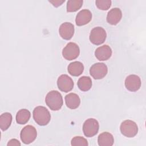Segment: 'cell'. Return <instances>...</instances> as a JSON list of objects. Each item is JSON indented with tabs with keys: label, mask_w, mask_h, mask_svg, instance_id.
I'll return each mask as SVG.
<instances>
[{
	"label": "cell",
	"mask_w": 146,
	"mask_h": 146,
	"mask_svg": "<svg viewBox=\"0 0 146 146\" xmlns=\"http://www.w3.org/2000/svg\"><path fill=\"white\" fill-rule=\"evenodd\" d=\"M96 6L98 9L102 10H107L111 6V1L110 0H97L95 1Z\"/></svg>",
	"instance_id": "obj_23"
},
{
	"label": "cell",
	"mask_w": 146,
	"mask_h": 146,
	"mask_svg": "<svg viewBox=\"0 0 146 146\" xmlns=\"http://www.w3.org/2000/svg\"><path fill=\"white\" fill-rule=\"evenodd\" d=\"M33 118L38 125L44 126L50 122L51 115L46 107L43 106H37L33 111Z\"/></svg>",
	"instance_id": "obj_2"
},
{
	"label": "cell",
	"mask_w": 146,
	"mask_h": 146,
	"mask_svg": "<svg viewBox=\"0 0 146 146\" xmlns=\"http://www.w3.org/2000/svg\"><path fill=\"white\" fill-rule=\"evenodd\" d=\"M120 129L121 134L127 137H133L138 132V127L136 123L131 120L123 121L120 124Z\"/></svg>",
	"instance_id": "obj_3"
},
{
	"label": "cell",
	"mask_w": 146,
	"mask_h": 146,
	"mask_svg": "<svg viewBox=\"0 0 146 146\" xmlns=\"http://www.w3.org/2000/svg\"><path fill=\"white\" fill-rule=\"evenodd\" d=\"M98 143L100 146H112L114 143V138L110 132H104L98 136Z\"/></svg>",
	"instance_id": "obj_16"
},
{
	"label": "cell",
	"mask_w": 146,
	"mask_h": 146,
	"mask_svg": "<svg viewBox=\"0 0 146 146\" xmlns=\"http://www.w3.org/2000/svg\"><path fill=\"white\" fill-rule=\"evenodd\" d=\"M78 88L82 91H87L92 87V80L89 76H83L80 77L77 83Z\"/></svg>",
	"instance_id": "obj_19"
},
{
	"label": "cell",
	"mask_w": 146,
	"mask_h": 146,
	"mask_svg": "<svg viewBox=\"0 0 146 146\" xmlns=\"http://www.w3.org/2000/svg\"><path fill=\"white\" fill-rule=\"evenodd\" d=\"M37 136V131L35 128L31 125L25 126L21 130L20 137L22 141L25 144H29L33 142Z\"/></svg>",
	"instance_id": "obj_5"
},
{
	"label": "cell",
	"mask_w": 146,
	"mask_h": 146,
	"mask_svg": "<svg viewBox=\"0 0 146 146\" xmlns=\"http://www.w3.org/2000/svg\"><path fill=\"white\" fill-rule=\"evenodd\" d=\"M111 48L107 45H103L98 47L95 51L96 58L100 61H104L110 59L112 55Z\"/></svg>",
	"instance_id": "obj_12"
},
{
	"label": "cell",
	"mask_w": 146,
	"mask_h": 146,
	"mask_svg": "<svg viewBox=\"0 0 146 146\" xmlns=\"http://www.w3.org/2000/svg\"><path fill=\"white\" fill-rule=\"evenodd\" d=\"M66 104L70 109L77 108L80 103L79 96L75 93H70L65 96Z\"/></svg>",
	"instance_id": "obj_15"
},
{
	"label": "cell",
	"mask_w": 146,
	"mask_h": 146,
	"mask_svg": "<svg viewBox=\"0 0 146 146\" xmlns=\"http://www.w3.org/2000/svg\"><path fill=\"white\" fill-rule=\"evenodd\" d=\"M50 3H51L55 7H58L60 6L63 2H64V1H49Z\"/></svg>",
	"instance_id": "obj_25"
},
{
	"label": "cell",
	"mask_w": 146,
	"mask_h": 146,
	"mask_svg": "<svg viewBox=\"0 0 146 146\" xmlns=\"http://www.w3.org/2000/svg\"><path fill=\"white\" fill-rule=\"evenodd\" d=\"M12 121V115L9 112H5L0 116V128L2 131L7 129Z\"/></svg>",
	"instance_id": "obj_20"
},
{
	"label": "cell",
	"mask_w": 146,
	"mask_h": 146,
	"mask_svg": "<svg viewBox=\"0 0 146 146\" xmlns=\"http://www.w3.org/2000/svg\"><path fill=\"white\" fill-rule=\"evenodd\" d=\"M57 86L59 90L62 92H68L74 87V82L71 78L66 74H62L57 80Z\"/></svg>",
	"instance_id": "obj_9"
},
{
	"label": "cell",
	"mask_w": 146,
	"mask_h": 146,
	"mask_svg": "<svg viewBox=\"0 0 146 146\" xmlns=\"http://www.w3.org/2000/svg\"><path fill=\"white\" fill-rule=\"evenodd\" d=\"M99 124L98 121L94 118L87 119L83 125V131L84 135L88 137H93L98 132Z\"/></svg>",
	"instance_id": "obj_4"
},
{
	"label": "cell",
	"mask_w": 146,
	"mask_h": 146,
	"mask_svg": "<svg viewBox=\"0 0 146 146\" xmlns=\"http://www.w3.org/2000/svg\"><path fill=\"white\" fill-rule=\"evenodd\" d=\"M31 116L30 112L27 109H21L16 115V121L19 124H25L27 123Z\"/></svg>",
	"instance_id": "obj_18"
},
{
	"label": "cell",
	"mask_w": 146,
	"mask_h": 146,
	"mask_svg": "<svg viewBox=\"0 0 146 146\" xmlns=\"http://www.w3.org/2000/svg\"><path fill=\"white\" fill-rule=\"evenodd\" d=\"M83 1L82 0H69L67 2V11L75 12L81 8Z\"/></svg>",
	"instance_id": "obj_21"
},
{
	"label": "cell",
	"mask_w": 146,
	"mask_h": 146,
	"mask_svg": "<svg viewBox=\"0 0 146 146\" xmlns=\"http://www.w3.org/2000/svg\"><path fill=\"white\" fill-rule=\"evenodd\" d=\"M59 33L60 36L65 40H70L74 34V26L70 22L63 23L59 29Z\"/></svg>",
	"instance_id": "obj_11"
},
{
	"label": "cell",
	"mask_w": 146,
	"mask_h": 146,
	"mask_svg": "<svg viewBox=\"0 0 146 146\" xmlns=\"http://www.w3.org/2000/svg\"><path fill=\"white\" fill-rule=\"evenodd\" d=\"M125 87L131 92H136L141 87V80L136 75H129L125 80Z\"/></svg>",
	"instance_id": "obj_10"
},
{
	"label": "cell",
	"mask_w": 146,
	"mask_h": 146,
	"mask_svg": "<svg viewBox=\"0 0 146 146\" xmlns=\"http://www.w3.org/2000/svg\"><path fill=\"white\" fill-rule=\"evenodd\" d=\"M71 144L72 146H87L88 142L87 139L82 136H75L73 137L71 141Z\"/></svg>",
	"instance_id": "obj_22"
},
{
	"label": "cell",
	"mask_w": 146,
	"mask_h": 146,
	"mask_svg": "<svg viewBox=\"0 0 146 146\" xmlns=\"http://www.w3.org/2000/svg\"><path fill=\"white\" fill-rule=\"evenodd\" d=\"M84 71V66L82 63L75 61L71 62L68 66V73L74 76H78L80 75Z\"/></svg>",
	"instance_id": "obj_17"
},
{
	"label": "cell",
	"mask_w": 146,
	"mask_h": 146,
	"mask_svg": "<svg viewBox=\"0 0 146 146\" xmlns=\"http://www.w3.org/2000/svg\"><path fill=\"white\" fill-rule=\"evenodd\" d=\"M107 37L105 30L102 27H95L92 29L90 34V40L95 45H100L104 42Z\"/></svg>",
	"instance_id": "obj_6"
},
{
	"label": "cell",
	"mask_w": 146,
	"mask_h": 146,
	"mask_svg": "<svg viewBox=\"0 0 146 146\" xmlns=\"http://www.w3.org/2000/svg\"><path fill=\"white\" fill-rule=\"evenodd\" d=\"M10 145H21V143L19 141V140H18L17 139H13L9 140L7 143V146H10Z\"/></svg>",
	"instance_id": "obj_24"
},
{
	"label": "cell",
	"mask_w": 146,
	"mask_h": 146,
	"mask_svg": "<svg viewBox=\"0 0 146 146\" xmlns=\"http://www.w3.org/2000/svg\"><path fill=\"white\" fill-rule=\"evenodd\" d=\"M92 19V13L88 9L80 10L76 15L75 22L77 26H81L88 24Z\"/></svg>",
	"instance_id": "obj_13"
},
{
	"label": "cell",
	"mask_w": 146,
	"mask_h": 146,
	"mask_svg": "<svg viewBox=\"0 0 146 146\" xmlns=\"http://www.w3.org/2000/svg\"><path fill=\"white\" fill-rule=\"evenodd\" d=\"M122 18V13L119 8L115 7L111 9L107 15V22L112 25H117Z\"/></svg>",
	"instance_id": "obj_14"
},
{
	"label": "cell",
	"mask_w": 146,
	"mask_h": 146,
	"mask_svg": "<svg viewBox=\"0 0 146 146\" xmlns=\"http://www.w3.org/2000/svg\"><path fill=\"white\" fill-rule=\"evenodd\" d=\"M79 54V47L77 44L74 42L68 43L62 50L63 58L68 60H72L77 58Z\"/></svg>",
	"instance_id": "obj_7"
},
{
	"label": "cell",
	"mask_w": 146,
	"mask_h": 146,
	"mask_svg": "<svg viewBox=\"0 0 146 146\" xmlns=\"http://www.w3.org/2000/svg\"><path fill=\"white\" fill-rule=\"evenodd\" d=\"M108 72V68L103 63H96L90 69V75L95 79H101L106 76Z\"/></svg>",
	"instance_id": "obj_8"
},
{
	"label": "cell",
	"mask_w": 146,
	"mask_h": 146,
	"mask_svg": "<svg viewBox=\"0 0 146 146\" xmlns=\"http://www.w3.org/2000/svg\"><path fill=\"white\" fill-rule=\"evenodd\" d=\"M45 102L52 111L59 110L63 103L62 95L59 92L55 90H52L47 93L45 98Z\"/></svg>",
	"instance_id": "obj_1"
}]
</instances>
